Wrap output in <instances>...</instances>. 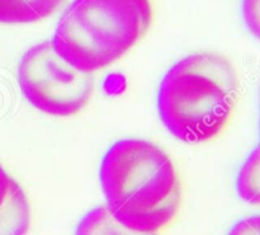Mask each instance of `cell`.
Segmentation results:
<instances>
[{"instance_id":"obj_1","label":"cell","mask_w":260,"mask_h":235,"mask_svg":"<svg viewBox=\"0 0 260 235\" xmlns=\"http://www.w3.org/2000/svg\"><path fill=\"white\" fill-rule=\"evenodd\" d=\"M99 181L109 213L137 235L159 233L179 213V174L172 158L154 142L117 141L102 159Z\"/></svg>"},{"instance_id":"obj_2","label":"cell","mask_w":260,"mask_h":235,"mask_svg":"<svg viewBox=\"0 0 260 235\" xmlns=\"http://www.w3.org/2000/svg\"><path fill=\"white\" fill-rule=\"evenodd\" d=\"M240 94L238 71L217 52H197L168 70L157 92V112L172 136L203 144L220 136Z\"/></svg>"},{"instance_id":"obj_3","label":"cell","mask_w":260,"mask_h":235,"mask_svg":"<svg viewBox=\"0 0 260 235\" xmlns=\"http://www.w3.org/2000/svg\"><path fill=\"white\" fill-rule=\"evenodd\" d=\"M152 19L151 0H74L50 42L69 65L93 74L132 50Z\"/></svg>"},{"instance_id":"obj_4","label":"cell","mask_w":260,"mask_h":235,"mask_svg":"<svg viewBox=\"0 0 260 235\" xmlns=\"http://www.w3.org/2000/svg\"><path fill=\"white\" fill-rule=\"evenodd\" d=\"M17 80L28 103L53 117L79 113L90 102L95 85L93 74L69 65L48 41L25 51L18 65Z\"/></svg>"},{"instance_id":"obj_5","label":"cell","mask_w":260,"mask_h":235,"mask_svg":"<svg viewBox=\"0 0 260 235\" xmlns=\"http://www.w3.org/2000/svg\"><path fill=\"white\" fill-rule=\"evenodd\" d=\"M30 221L32 214L27 195L19 183L13 180L0 206V235H27Z\"/></svg>"},{"instance_id":"obj_6","label":"cell","mask_w":260,"mask_h":235,"mask_svg":"<svg viewBox=\"0 0 260 235\" xmlns=\"http://www.w3.org/2000/svg\"><path fill=\"white\" fill-rule=\"evenodd\" d=\"M65 0H0V23L30 24L52 15Z\"/></svg>"},{"instance_id":"obj_7","label":"cell","mask_w":260,"mask_h":235,"mask_svg":"<svg viewBox=\"0 0 260 235\" xmlns=\"http://www.w3.org/2000/svg\"><path fill=\"white\" fill-rule=\"evenodd\" d=\"M75 235H137L113 218L106 206L93 209L81 218L75 229Z\"/></svg>"},{"instance_id":"obj_8","label":"cell","mask_w":260,"mask_h":235,"mask_svg":"<svg viewBox=\"0 0 260 235\" xmlns=\"http://www.w3.org/2000/svg\"><path fill=\"white\" fill-rule=\"evenodd\" d=\"M236 190L241 200L260 206V145L241 165L236 180Z\"/></svg>"},{"instance_id":"obj_9","label":"cell","mask_w":260,"mask_h":235,"mask_svg":"<svg viewBox=\"0 0 260 235\" xmlns=\"http://www.w3.org/2000/svg\"><path fill=\"white\" fill-rule=\"evenodd\" d=\"M243 17L248 30L260 40V0H243Z\"/></svg>"},{"instance_id":"obj_10","label":"cell","mask_w":260,"mask_h":235,"mask_svg":"<svg viewBox=\"0 0 260 235\" xmlns=\"http://www.w3.org/2000/svg\"><path fill=\"white\" fill-rule=\"evenodd\" d=\"M229 235H260V215L245 218L236 223Z\"/></svg>"},{"instance_id":"obj_11","label":"cell","mask_w":260,"mask_h":235,"mask_svg":"<svg viewBox=\"0 0 260 235\" xmlns=\"http://www.w3.org/2000/svg\"><path fill=\"white\" fill-rule=\"evenodd\" d=\"M12 181L13 178L8 174V172L4 169V167L0 164V206L3 205L8 192H9V187Z\"/></svg>"}]
</instances>
